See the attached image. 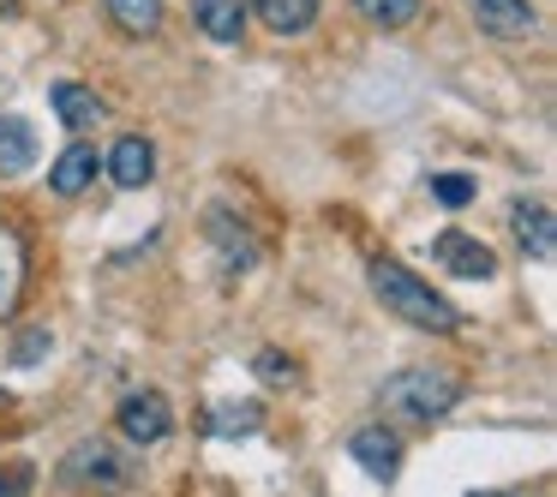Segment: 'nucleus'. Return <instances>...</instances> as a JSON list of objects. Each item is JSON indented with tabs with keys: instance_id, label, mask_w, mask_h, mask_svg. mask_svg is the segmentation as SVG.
<instances>
[{
	"instance_id": "1",
	"label": "nucleus",
	"mask_w": 557,
	"mask_h": 497,
	"mask_svg": "<svg viewBox=\"0 0 557 497\" xmlns=\"http://www.w3.org/2000/svg\"><path fill=\"white\" fill-rule=\"evenodd\" d=\"M456 401H461V377L432 372V365H401V372H389L384 389H377V408L396 425H432V420H444Z\"/></svg>"
},
{
	"instance_id": "2",
	"label": "nucleus",
	"mask_w": 557,
	"mask_h": 497,
	"mask_svg": "<svg viewBox=\"0 0 557 497\" xmlns=\"http://www.w3.org/2000/svg\"><path fill=\"white\" fill-rule=\"evenodd\" d=\"M372 294L384 300V312L408 318L413 330H432V336H449V330L461 324V312L444 300V294H432L420 276H413L401 258H372Z\"/></svg>"
},
{
	"instance_id": "3",
	"label": "nucleus",
	"mask_w": 557,
	"mask_h": 497,
	"mask_svg": "<svg viewBox=\"0 0 557 497\" xmlns=\"http://www.w3.org/2000/svg\"><path fill=\"white\" fill-rule=\"evenodd\" d=\"M61 480L78 485V492H109L114 497V492H126V485H133V461H126L109 437H85V444L66 449Z\"/></svg>"
},
{
	"instance_id": "4",
	"label": "nucleus",
	"mask_w": 557,
	"mask_h": 497,
	"mask_svg": "<svg viewBox=\"0 0 557 497\" xmlns=\"http://www.w3.org/2000/svg\"><path fill=\"white\" fill-rule=\"evenodd\" d=\"M114 425H121L126 444L150 449V444H162V437L174 432V408H169V396H162V389H133V396L114 408Z\"/></svg>"
},
{
	"instance_id": "5",
	"label": "nucleus",
	"mask_w": 557,
	"mask_h": 497,
	"mask_svg": "<svg viewBox=\"0 0 557 497\" xmlns=\"http://www.w3.org/2000/svg\"><path fill=\"white\" fill-rule=\"evenodd\" d=\"M432 252H437V264H444L449 276H461V282H485V276H497L492 246H485V240H473V234H461V228L437 234V240H432Z\"/></svg>"
},
{
	"instance_id": "6",
	"label": "nucleus",
	"mask_w": 557,
	"mask_h": 497,
	"mask_svg": "<svg viewBox=\"0 0 557 497\" xmlns=\"http://www.w3.org/2000/svg\"><path fill=\"white\" fill-rule=\"evenodd\" d=\"M348 456L360 461L372 480H396V468H401V437H396V425H360V432L348 437Z\"/></svg>"
},
{
	"instance_id": "7",
	"label": "nucleus",
	"mask_w": 557,
	"mask_h": 497,
	"mask_svg": "<svg viewBox=\"0 0 557 497\" xmlns=\"http://www.w3.org/2000/svg\"><path fill=\"white\" fill-rule=\"evenodd\" d=\"M509 228H516L521 252H528L533 264H552V258H557V216H552V204H540V198H528V204H516V216H509Z\"/></svg>"
},
{
	"instance_id": "8",
	"label": "nucleus",
	"mask_w": 557,
	"mask_h": 497,
	"mask_svg": "<svg viewBox=\"0 0 557 497\" xmlns=\"http://www.w3.org/2000/svg\"><path fill=\"white\" fill-rule=\"evenodd\" d=\"M109 174H114V186H126V192L150 186V181H157V145L138 138V133L114 138V145H109Z\"/></svg>"
},
{
	"instance_id": "9",
	"label": "nucleus",
	"mask_w": 557,
	"mask_h": 497,
	"mask_svg": "<svg viewBox=\"0 0 557 497\" xmlns=\"http://www.w3.org/2000/svg\"><path fill=\"white\" fill-rule=\"evenodd\" d=\"M468 13L485 37H528V30L540 25L533 0H468Z\"/></svg>"
},
{
	"instance_id": "10",
	"label": "nucleus",
	"mask_w": 557,
	"mask_h": 497,
	"mask_svg": "<svg viewBox=\"0 0 557 497\" xmlns=\"http://www.w3.org/2000/svg\"><path fill=\"white\" fill-rule=\"evenodd\" d=\"M49 186H54V198H85L90 186H97V150L78 138V145H66L61 150V162L49 169Z\"/></svg>"
},
{
	"instance_id": "11",
	"label": "nucleus",
	"mask_w": 557,
	"mask_h": 497,
	"mask_svg": "<svg viewBox=\"0 0 557 497\" xmlns=\"http://www.w3.org/2000/svg\"><path fill=\"white\" fill-rule=\"evenodd\" d=\"M25 169H37V126L25 114H0V174L13 181Z\"/></svg>"
},
{
	"instance_id": "12",
	"label": "nucleus",
	"mask_w": 557,
	"mask_h": 497,
	"mask_svg": "<svg viewBox=\"0 0 557 497\" xmlns=\"http://www.w3.org/2000/svg\"><path fill=\"white\" fill-rule=\"evenodd\" d=\"M193 25L205 30L210 42H240L246 7H240V0H193Z\"/></svg>"
},
{
	"instance_id": "13",
	"label": "nucleus",
	"mask_w": 557,
	"mask_h": 497,
	"mask_svg": "<svg viewBox=\"0 0 557 497\" xmlns=\"http://www.w3.org/2000/svg\"><path fill=\"white\" fill-rule=\"evenodd\" d=\"M318 7H324V0H252V13L264 18L276 37H300V30H312Z\"/></svg>"
},
{
	"instance_id": "14",
	"label": "nucleus",
	"mask_w": 557,
	"mask_h": 497,
	"mask_svg": "<svg viewBox=\"0 0 557 497\" xmlns=\"http://www.w3.org/2000/svg\"><path fill=\"white\" fill-rule=\"evenodd\" d=\"M54 114H61L73 133H90V126L102 121V97L90 85H73V78H66V85H54Z\"/></svg>"
},
{
	"instance_id": "15",
	"label": "nucleus",
	"mask_w": 557,
	"mask_h": 497,
	"mask_svg": "<svg viewBox=\"0 0 557 497\" xmlns=\"http://www.w3.org/2000/svg\"><path fill=\"white\" fill-rule=\"evenodd\" d=\"M210 234H216V252H222V270H228V276L258 258V252H252V234H246L240 222L228 216V210H210Z\"/></svg>"
},
{
	"instance_id": "16",
	"label": "nucleus",
	"mask_w": 557,
	"mask_h": 497,
	"mask_svg": "<svg viewBox=\"0 0 557 497\" xmlns=\"http://www.w3.org/2000/svg\"><path fill=\"white\" fill-rule=\"evenodd\" d=\"M18 294H25V246L13 228H0V318H13Z\"/></svg>"
},
{
	"instance_id": "17",
	"label": "nucleus",
	"mask_w": 557,
	"mask_h": 497,
	"mask_svg": "<svg viewBox=\"0 0 557 497\" xmlns=\"http://www.w3.org/2000/svg\"><path fill=\"white\" fill-rule=\"evenodd\" d=\"M114 18V30H126V37H157L162 30V0H102Z\"/></svg>"
},
{
	"instance_id": "18",
	"label": "nucleus",
	"mask_w": 557,
	"mask_h": 497,
	"mask_svg": "<svg viewBox=\"0 0 557 497\" xmlns=\"http://www.w3.org/2000/svg\"><path fill=\"white\" fill-rule=\"evenodd\" d=\"M264 425V408L258 401H216L210 408V437H246Z\"/></svg>"
},
{
	"instance_id": "19",
	"label": "nucleus",
	"mask_w": 557,
	"mask_h": 497,
	"mask_svg": "<svg viewBox=\"0 0 557 497\" xmlns=\"http://www.w3.org/2000/svg\"><path fill=\"white\" fill-rule=\"evenodd\" d=\"M348 7L366 18V25H377V30H401V25L420 18V0H348Z\"/></svg>"
},
{
	"instance_id": "20",
	"label": "nucleus",
	"mask_w": 557,
	"mask_h": 497,
	"mask_svg": "<svg viewBox=\"0 0 557 497\" xmlns=\"http://www.w3.org/2000/svg\"><path fill=\"white\" fill-rule=\"evenodd\" d=\"M432 198L444 210H461V204H473V181L468 174H432Z\"/></svg>"
},
{
	"instance_id": "21",
	"label": "nucleus",
	"mask_w": 557,
	"mask_h": 497,
	"mask_svg": "<svg viewBox=\"0 0 557 497\" xmlns=\"http://www.w3.org/2000/svg\"><path fill=\"white\" fill-rule=\"evenodd\" d=\"M258 377H270V384H294V377H300V365L294 360H282V353H258Z\"/></svg>"
},
{
	"instance_id": "22",
	"label": "nucleus",
	"mask_w": 557,
	"mask_h": 497,
	"mask_svg": "<svg viewBox=\"0 0 557 497\" xmlns=\"http://www.w3.org/2000/svg\"><path fill=\"white\" fill-rule=\"evenodd\" d=\"M42 348H49V330H30V336H25V348H18V365L42 360Z\"/></svg>"
},
{
	"instance_id": "23",
	"label": "nucleus",
	"mask_w": 557,
	"mask_h": 497,
	"mask_svg": "<svg viewBox=\"0 0 557 497\" xmlns=\"http://www.w3.org/2000/svg\"><path fill=\"white\" fill-rule=\"evenodd\" d=\"M18 13V0H0V18H13Z\"/></svg>"
},
{
	"instance_id": "24",
	"label": "nucleus",
	"mask_w": 557,
	"mask_h": 497,
	"mask_svg": "<svg viewBox=\"0 0 557 497\" xmlns=\"http://www.w3.org/2000/svg\"><path fill=\"white\" fill-rule=\"evenodd\" d=\"M480 497H504V492H480Z\"/></svg>"
}]
</instances>
